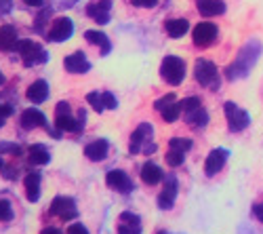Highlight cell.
Masks as SVG:
<instances>
[{"label":"cell","instance_id":"cell-43","mask_svg":"<svg viewBox=\"0 0 263 234\" xmlns=\"http://www.w3.org/2000/svg\"><path fill=\"white\" fill-rule=\"evenodd\" d=\"M0 167H3V158H0Z\"/></svg>","mask_w":263,"mask_h":234},{"label":"cell","instance_id":"cell-14","mask_svg":"<svg viewBox=\"0 0 263 234\" xmlns=\"http://www.w3.org/2000/svg\"><path fill=\"white\" fill-rule=\"evenodd\" d=\"M109 9H112V0H97V3L86 7V15L93 17V21H97V24H107Z\"/></svg>","mask_w":263,"mask_h":234},{"label":"cell","instance_id":"cell-26","mask_svg":"<svg viewBox=\"0 0 263 234\" xmlns=\"http://www.w3.org/2000/svg\"><path fill=\"white\" fill-rule=\"evenodd\" d=\"M28 160L30 165H47L49 163V152H47V148L45 146H32L30 150H28Z\"/></svg>","mask_w":263,"mask_h":234},{"label":"cell","instance_id":"cell-12","mask_svg":"<svg viewBox=\"0 0 263 234\" xmlns=\"http://www.w3.org/2000/svg\"><path fill=\"white\" fill-rule=\"evenodd\" d=\"M118 234H141V220L137 213L124 211L118 218Z\"/></svg>","mask_w":263,"mask_h":234},{"label":"cell","instance_id":"cell-16","mask_svg":"<svg viewBox=\"0 0 263 234\" xmlns=\"http://www.w3.org/2000/svg\"><path fill=\"white\" fill-rule=\"evenodd\" d=\"M26 97L32 103H42V101H45L49 97V84H47V80H42V78L34 80L28 87V91H26Z\"/></svg>","mask_w":263,"mask_h":234},{"label":"cell","instance_id":"cell-21","mask_svg":"<svg viewBox=\"0 0 263 234\" xmlns=\"http://www.w3.org/2000/svg\"><path fill=\"white\" fill-rule=\"evenodd\" d=\"M198 11L204 17H215L226 11V5L221 0H198Z\"/></svg>","mask_w":263,"mask_h":234},{"label":"cell","instance_id":"cell-32","mask_svg":"<svg viewBox=\"0 0 263 234\" xmlns=\"http://www.w3.org/2000/svg\"><path fill=\"white\" fill-rule=\"evenodd\" d=\"M13 218V207L9 201H0V222H9Z\"/></svg>","mask_w":263,"mask_h":234},{"label":"cell","instance_id":"cell-4","mask_svg":"<svg viewBox=\"0 0 263 234\" xmlns=\"http://www.w3.org/2000/svg\"><path fill=\"white\" fill-rule=\"evenodd\" d=\"M196 80H198L202 87H209V89H219V82H221V78H219V72L215 68V63L206 61V59H198L196 61Z\"/></svg>","mask_w":263,"mask_h":234},{"label":"cell","instance_id":"cell-6","mask_svg":"<svg viewBox=\"0 0 263 234\" xmlns=\"http://www.w3.org/2000/svg\"><path fill=\"white\" fill-rule=\"evenodd\" d=\"M154 108L162 114V118L166 122H175V120L179 118V114H181V101H177V97H175L173 93H168V95L156 99Z\"/></svg>","mask_w":263,"mask_h":234},{"label":"cell","instance_id":"cell-40","mask_svg":"<svg viewBox=\"0 0 263 234\" xmlns=\"http://www.w3.org/2000/svg\"><path fill=\"white\" fill-rule=\"evenodd\" d=\"M21 3H26L28 7H40V5H42V0H21Z\"/></svg>","mask_w":263,"mask_h":234},{"label":"cell","instance_id":"cell-22","mask_svg":"<svg viewBox=\"0 0 263 234\" xmlns=\"http://www.w3.org/2000/svg\"><path fill=\"white\" fill-rule=\"evenodd\" d=\"M24 186H26V196H28V201L36 203V201L40 199V175H38V173L26 175Z\"/></svg>","mask_w":263,"mask_h":234},{"label":"cell","instance_id":"cell-3","mask_svg":"<svg viewBox=\"0 0 263 234\" xmlns=\"http://www.w3.org/2000/svg\"><path fill=\"white\" fill-rule=\"evenodd\" d=\"M13 51H17L21 57H24V63L28 68L36 66V63H45L47 61V53L42 51L40 45H36V42H32V40H17V45H15Z\"/></svg>","mask_w":263,"mask_h":234},{"label":"cell","instance_id":"cell-25","mask_svg":"<svg viewBox=\"0 0 263 234\" xmlns=\"http://www.w3.org/2000/svg\"><path fill=\"white\" fill-rule=\"evenodd\" d=\"M187 30H190L187 19H168L166 21V32L171 38H181V36H185Z\"/></svg>","mask_w":263,"mask_h":234},{"label":"cell","instance_id":"cell-24","mask_svg":"<svg viewBox=\"0 0 263 234\" xmlns=\"http://www.w3.org/2000/svg\"><path fill=\"white\" fill-rule=\"evenodd\" d=\"M84 38L91 42V45H97V47H101V53L103 55H107L109 53V40H107V36L103 34V32H97V30H86L84 32Z\"/></svg>","mask_w":263,"mask_h":234},{"label":"cell","instance_id":"cell-31","mask_svg":"<svg viewBox=\"0 0 263 234\" xmlns=\"http://www.w3.org/2000/svg\"><path fill=\"white\" fill-rule=\"evenodd\" d=\"M196 108H200V99H198V97H185V99L181 101V112H183V114H187V112H192V110H196Z\"/></svg>","mask_w":263,"mask_h":234},{"label":"cell","instance_id":"cell-30","mask_svg":"<svg viewBox=\"0 0 263 234\" xmlns=\"http://www.w3.org/2000/svg\"><path fill=\"white\" fill-rule=\"evenodd\" d=\"M168 148H175V150H181V152H187L192 148V141L190 139H183V137H173L168 141Z\"/></svg>","mask_w":263,"mask_h":234},{"label":"cell","instance_id":"cell-42","mask_svg":"<svg viewBox=\"0 0 263 234\" xmlns=\"http://www.w3.org/2000/svg\"><path fill=\"white\" fill-rule=\"evenodd\" d=\"M158 234H168V232H164V230H162V232H158Z\"/></svg>","mask_w":263,"mask_h":234},{"label":"cell","instance_id":"cell-35","mask_svg":"<svg viewBox=\"0 0 263 234\" xmlns=\"http://www.w3.org/2000/svg\"><path fill=\"white\" fill-rule=\"evenodd\" d=\"M65 234H89V230H86L82 224H72L68 230H65Z\"/></svg>","mask_w":263,"mask_h":234},{"label":"cell","instance_id":"cell-23","mask_svg":"<svg viewBox=\"0 0 263 234\" xmlns=\"http://www.w3.org/2000/svg\"><path fill=\"white\" fill-rule=\"evenodd\" d=\"M15 45H17V30L13 26H3L0 28V49L13 51Z\"/></svg>","mask_w":263,"mask_h":234},{"label":"cell","instance_id":"cell-20","mask_svg":"<svg viewBox=\"0 0 263 234\" xmlns=\"http://www.w3.org/2000/svg\"><path fill=\"white\" fill-rule=\"evenodd\" d=\"M107 150H109V146L105 139H95L84 148V154L89 160H103L107 156Z\"/></svg>","mask_w":263,"mask_h":234},{"label":"cell","instance_id":"cell-1","mask_svg":"<svg viewBox=\"0 0 263 234\" xmlns=\"http://www.w3.org/2000/svg\"><path fill=\"white\" fill-rule=\"evenodd\" d=\"M160 76L168 84H179L185 78V63H183V59L175 57V55H166L162 59V66H160Z\"/></svg>","mask_w":263,"mask_h":234},{"label":"cell","instance_id":"cell-13","mask_svg":"<svg viewBox=\"0 0 263 234\" xmlns=\"http://www.w3.org/2000/svg\"><path fill=\"white\" fill-rule=\"evenodd\" d=\"M63 66H65V70L72 72V74H84V72L91 70L89 59H86L84 53H80V51H76V53H72V55L65 57V59H63Z\"/></svg>","mask_w":263,"mask_h":234},{"label":"cell","instance_id":"cell-37","mask_svg":"<svg viewBox=\"0 0 263 234\" xmlns=\"http://www.w3.org/2000/svg\"><path fill=\"white\" fill-rule=\"evenodd\" d=\"M156 3H158V0H133V5H137V7H145V9L156 7Z\"/></svg>","mask_w":263,"mask_h":234},{"label":"cell","instance_id":"cell-28","mask_svg":"<svg viewBox=\"0 0 263 234\" xmlns=\"http://www.w3.org/2000/svg\"><path fill=\"white\" fill-rule=\"evenodd\" d=\"M183 158H185V152L175 150V148H168V154H166V163H168V167H179V165L183 163Z\"/></svg>","mask_w":263,"mask_h":234},{"label":"cell","instance_id":"cell-38","mask_svg":"<svg viewBox=\"0 0 263 234\" xmlns=\"http://www.w3.org/2000/svg\"><path fill=\"white\" fill-rule=\"evenodd\" d=\"M253 211H255L257 220H259V222H263V201H261L259 205H255V209H253Z\"/></svg>","mask_w":263,"mask_h":234},{"label":"cell","instance_id":"cell-33","mask_svg":"<svg viewBox=\"0 0 263 234\" xmlns=\"http://www.w3.org/2000/svg\"><path fill=\"white\" fill-rule=\"evenodd\" d=\"M103 105H105L107 110H116L118 101H116V97H114L112 93H103Z\"/></svg>","mask_w":263,"mask_h":234},{"label":"cell","instance_id":"cell-10","mask_svg":"<svg viewBox=\"0 0 263 234\" xmlns=\"http://www.w3.org/2000/svg\"><path fill=\"white\" fill-rule=\"evenodd\" d=\"M226 116H228V124L232 131H242L249 127V114L240 110L234 101L226 103Z\"/></svg>","mask_w":263,"mask_h":234},{"label":"cell","instance_id":"cell-18","mask_svg":"<svg viewBox=\"0 0 263 234\" xmlns=\"http://www.w3.org/2000/svg\"><path fill=\"white\" fill-rule=\"evenodd\" d=\"M226 158H228V152L226 150H213L204 163V173L209 177H213L217 171H221L223 165H226Z\"/></svg>","mask_w":263,"mask_h":234},{"label":"cell","instance_id":"cell-2","mask_svg":"<svg viewBox=\"0 0 263 234\" xmlns=\"http://www.w3.org/2000/svg\"><path fill=\"white\" fill-rule=\"evenodd\" d=\"M152 133H154V129H152V124H147V122L139 124L137 129H135V133L130 135V143H128V150H130V154H139V152L149 154L152 150H154L156 146H154V143L149 146Z\"/></svg>","mask_w":263,"mask_h":234},{"label":"cell","instance_id":"cell-27","mask_svg":"<svg viewBox=\"0 0 263 234\" xmlns=\"http://www.w3.org/2000/svg\"><path fill=\"white\" fill-rule=\"evenodd\" d=\"M185 120H187V124H192V127H204L206 120H209V114L204 112V108L200 105V108L187 112V114H185Z\"/></svg>","mask_w":263,"mask_h":234},{"label":"cell","instance_id":"cell-5","mask_svg":"<svg viewBox=\"0 0 263 234\" xmlns=\"http://www.w3.org/2000/svg\"><path fill=\"white\" fill-rule=\"evenodd\" d=\"M49 213L59 218V220H63V222H70V220H74L78 215V209H76L74 199H70V196H57V199H53V205L49 209Z\"/></svg>","mask_w":263,"mask_h":234},{"label":"cell","instance_id":"cell-9","mask_svg":"<svg viewBox=\"0 0 263 234\" xmlns=\"http://www.w3.org/2000/svg\"><path fill=\"white\" fill-rule=\"evenodd\" d=\"M192 38H194V45L209 47V45H213V40L217 38V26L211 24V21H202V24H198L194 28Z\"/></svg>","mask_w":263,"mask_h":234},{"label":"cell","instance_id":"cell-34","mask_svg":"<svg viewBox=\"0 0 263 234\" xmlns=\"http://www.w3.org/2000/svg\"><path fill=\"white\" fill-rule=\"evenodd\" d=\"M11 114H13V108H11V105H7V103H0V127L5 124V120H7Z\"/></svg>","mask_w":263,"mask_h":234},{"label":"cell","instance_id":"cell-8","mask_svg":"<svg viewBox=\"0 0 263 234\" xmlns=\"http://www.w3.org/2000/svg\"><path fill=\"white\" fill-rule=\"evenodd\" d=\"M74 32V24H72V19L70 17H57L53 21V26L51 30L47 32V38L53 40V42H63V40H68Z\"/></svg>","mask_w":263,"mask_h":234},{"label":"cell","instance_id":"cell-36","mask_svg":"<svg viewBox=\"0 0 263 234\" xmlns=\"http://www.w3.org/2000/svg\"><path fill=\"white\" fill-rule=\"evenodd\" d=\"M65 112H72L70 103H68V101H59L57 108H55V114H65Z\"/></svg>","mask_w":263,"mask_h":234},{"label":"cell","instance_id":"cell-39","mask_svg":"<svg viewBox=\"0 0 263 234\" xmlns=\"http://www.w3.org/2000/svg\"><path fill=\"white\" fill-rule=\"evenodd\" d=\"M40 234H63L59 228H45V230H42Z\"/></svg>","mask_w":263,"mask_h":234},{"label":"cell","instance_id":"cell-11","mask_svg":"<svg viewBox=\"0 0 263 234\" xmlns=\"http://www.w3.org/2000/svg\"><path fill=\"white\" fill-rule=\"evenodd\" d=\"M55 124H57V131H72V133H78L82 127H84V112L80 110L78 118H74L70 112L55 114Z\"/></svg>","mask_w":263,"mask_h":234},{"label":"cell","instance_id":"cell-7","mask_svg":"<svg viewBox=\"0 0 263 234\" xmlns=\"http://www.w3.org/2000/svg\"><path fill=\"white\" fill-rule=\"evenodd\" d=\"M105 184L112 188V190H116V192H120V194H128V192H133V188H135V184H133V179H130L124 171H120V169H114V171H107V175H105Z\"/></svg>","mask_w":263,"mask_h":234},{"label":"cell","instance_id":"cell-17","mask_svg":"<svg viewBox=\"0 0 263 234\" xmlns=\"http://www.w3.org/2000/svg\"><path fill=\"white\" fill-rule=\"evenodd\" d=\"M19 122L26 131H32V129H38V127H45V114L36 108H28L24 114H21Z\"/></svg>","mask_w":263,"mask_h":234},{"label":"cell","instance_id":"cell-19","mask_svg":"<svg viewBox=\"0 0 263 234\" xmlns=\"http://www.w3.org/2000/svg\"><path fill=\"white\" fill-rule=\"evenodd\" d=\"M162 177H164V173H162V169H160L158 165H154V163H145V165L141 167V179H143V184H147V186H156V184L162 182Z\"/></svg>","mask_w":263,"mask_h":234},{"label":"cell","instance_id":"cell-41","mask_svg":"<svg viewBox=\"0 0 263 234\" xmlns=\"http://www.w3.org/2000/svg\"><path fill=\"white\" fill-rule=\"evenodd\" d=\"M3 84H5V76H3V74H0V87H3Z\"/></svg>","mask_w":263,"mask_h":234},{"label":"cell","instance_id":"cell-29","mask_svg":"<svg viewBox=\"0 0 263 234\" xmlns=\"http://www.w3.org/2000/svg\"><path fill=\"white\" fill-rule=\"evenodd\" d=\"M86 101L91 103V108H93L95 112H103V110H105L103 95H99V93H89V95H86Z\"/></svg>","mask_w":263,"mask_h":234},{"label":"cell","instance_id":"cell-15","mask_svg":"<svg viewBox=\"0 0 263 234\" xmlns=\"http://www.w3.org/2000/svg\"><path fill=\"white\" fill-rule=\"evenodd\" d=\"M175 196H177V179H175L173 175H168L166 182H164V190L158 196V207L160 209H171L173 203H175Z\"/></svg>","mask_w":263,"mask_h":234}]
</instances>
